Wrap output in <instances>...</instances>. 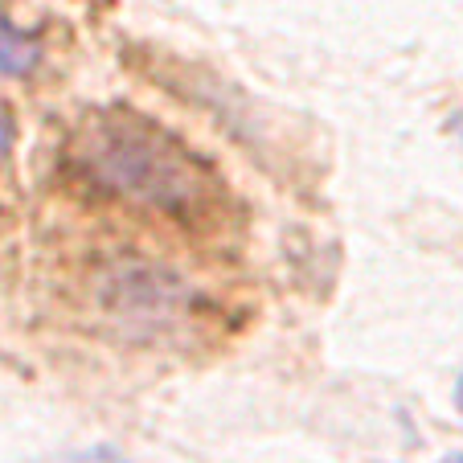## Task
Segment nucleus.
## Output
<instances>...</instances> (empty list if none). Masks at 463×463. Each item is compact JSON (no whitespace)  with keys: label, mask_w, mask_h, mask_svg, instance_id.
<instances>
[{"label":"nucleus","mask_w":463,"mask_h":463,"mask_svg":"<svg viewBox=\"0 0 463 463\" xmlns=\"http://www.w3.org/2000/svg\"><path fill=\"white\" fill-rule=\"evenodd\" d=\"M443 463H463V455H447V459Z\"/></svg>","instance_id":"nucleus-5"},{"label":"nucleus","mask_w":463,"mask_h":463,"mask_svg":"<svg viewBox=\"0 0 463 463\" xmlns=\"http://www.w3.org/2000/svg\"><path fill=\"white\" fill-rule=\"evenodd\" d=\"M9 148H13V119H9V111L0 107V160L9 156Z\"/></svg>","instance_id":"nucleus-2"},{"label":"nucleus","mask_w":463,"mask_h":463,"mask_svg":"<svg viewBox=\"0 0 463 463\" xmlns=\"http://www.w3.org/2000/svg\"><path fill=\"white\" fill-rule=\"evenodd\" d=\"M71 463H123L115 451H87V455H74Z\"/></svg>","instance_id":"nucleus-3"},{"label":"nucleus","mask_w":463,"mask_h":463,"mask_svg":"<svg viewBox=\"0 0 463 463\" xmlns=\"http://www.w3.org/2000/svg\"><path fill=\"white\" fill-rule=\"evenodd\" d=\"M455 402H459V414H463V373H459V385H455Z\"/></svg>","instance_id":"nucleus-4"},{"label":"nucleus","mask_w":463,"mask_h":463,"mask_svg":"<svg viewBox=\"0 0 463 463\" xmlns=\"http://www.w3.org/2000/svg\"><path fill=\"white\" fill-rule=\"evenodd\" d=\"M33 66H37V45H33V37H25L21 29H13L9 21L0 17V74L17 79V74H29Z\"/></svg>","instance_id":"nucleus-1"}]
</instances>
